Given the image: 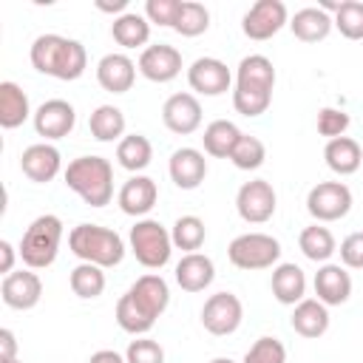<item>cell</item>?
I'll use <instances>...</instances> for the list:
<instances>
[{
  "label": "cell",
  "mask_w": 363,
  "mask_h": 363,
  "mask_svg": "<svg viewBox=\"0 0 363 363\" xmlns=\"http://www.w3.org/2000/svg\"><path fill=\"white\" fill-rule=\"evenodd\" d=\"M170 303V286L162 275L147 272L130 284V289L116 301V323L122 332L142 337L153 329L156 318L164 315Z\"/></svg>",
  "instance_id": "obj_1"
},
{
  "label": "cell",
  "mask_w": 363,
  "mask_h": 363,
  "mask_svg": "<svg viewBox=\"0 0 363 363\" xmlns=\"http://www.w3.org/2000/svg\"><path fill=\"white\" fill-rule=\"evenodd\" d=\"M272 88H275L272 60L264 54H250L235 68L233 108L247 119L261 116V113H267V108L272 102Z\"/></svg>",
  "instance_id": "obj_2"
},
{
  "label": "cell",
  "mask_w": 363,
  "mask_h": 363,
  "mask_svg": "<svg viewBox=\"0 0 363 363\" xmlns=\"http://www.w3.org/2000/svg\"><path fill=\"white\" fill-rule=\"evenodd\" d=\"M28 57H31V65L40 74L62 79V82L79 79L88 68L85 45L79 40H71V37H62V34H40L31 43Z\"/></svg>",
  "instance_id": "obj_3"
},
{
  "label": "cell",
  "mask_w": 363,
  "mask_h": 363,
  "mask_svg": "<svg viewBox=\"0 0 363 363\" xmlns=\"http://www.w3.org/2000/svg\"><path fill=\"white\" fill-rule=\"evenodd\" d=\"M65 187L74 190L88 207H105L113 199V167L105 156H77L68 162Z\"/></svg>",
  "instance_id": "obj_4"
},
{
  "label": "cell",
  "mask_w": 363,
  "mask_h": 363,
  "mask_svg": "<svg viewBox=\"0 0 363 363\" xmlns=\"http://www.w3.org/2000/svg\"><path fill=\"white\" fill-rule=\"evenodd\" d=\"M68 250L85 261V264H96L102 269L108 267H119L125 258V241L116 230L102 227V224H77L68 233Z\"/></svg>",
  "instance_id": "obj_5"
},
{
  "label": "cell",
  "mask_w": 363,
  "mask_h": 363,
  "mask_svg": "<svg viewBox=\"0 0 363 363\" xmlns=\"http://www.w3.org/2000/svg\"><path fill=\"white\" fill-rule=\"evenodd\" d=\"M60 241H62V221H60V216L45 213V216H37L26 227L17 252L28 269H45L57 261Z\"/></svg>",
  "instance_id": "obj_6"
},
{
  "label": "cell",
  "mask_w": 363,
  "mask_h": 363,
  "mask_svg": "<svg viewBox=\"0 0 363 363\" xmlns=\"http://www.w3.org/2000/svg\"><path fill=\"white\" fill-rule=\"evenodd\" d=\"M128 244L136 261L147 269H162L173 255L170 230L156 218H139L128 233Z\"/></svg>",
  "instance_id": "obj_7"
},
{
  "label": "cell",
  "mask_w": 363,
  "mask_h": 363,
  "mask_svg": "<svg viewBox=\"0 0 363 363\" xmlns=\"http://www.w3.org/2000/svg\"><path fill=\"white\" fill-rule=\"evenodd\" d=\"M227 258H230L233 267L247 269V272L269 269L281 258V244H278V238H272L267 233H241L230 241Z\"/></svg>",
  "instance_id": "obj_8"
},
{
  "label": "cell",
  "mask_w": 363,
  "mask_h": 363,
  "mask_svg": "<svg viewBox=\"0 0 363 363\" xmlns=\"http://www.w3.org/2000/svg\"><path fill=\"white\" fill-rule=\"evenodd\" d=\"M306 210L318 224L340 221L352 210V190L343 182H318L306 193Z\"/></svg>",
  "instance_id": "obj_9"
},
{
  "label": "cell",
  "mask_w": 363,
  "mask_h": 363,
  "mask_svg": "<svg viewBox=\"0 0 363 363\" xmlns=\"http://www.w3.org/2000/svg\"><path fill=\"white\" fill-rule=\"evenodd\" d=\"M278 196L267 179H252L244 182L235 193V210L247 224H264L275 216Z\"/></svg>",
  "instance_id": "obj_10"
},
{
  "label": "cell",
  "mask_w": 363,
  "mask_h": 363,
  "mask_svg": "<svg viewBox=\"0 0 363 363\" xmlns=\"http://www.w3.org/2000/svg\"><path fill=\"white\" fill-rule=\"evenodd\" d=\"M241 320H244V306L233 292H216L201 306V326L216 337L233 335L241 326Z\"/></svg>",
  "instance_id": "obj_11"
},
{
  "label": "cell",
  "mask_w": 363,
  "mask_h": 363,
  "mask_svg": "<svg viewBox=\"0 0 363 363\" xmlns=\"http://www.w3.org/2000/svg\"><path fill=\"white\" fill-rule=\"evenodd\" d=\"M284 26H289V11L281 0H258L247 9L244 20H241V31L244 37L264 43L269 37H275Z\"/></svg>",
  "instance_id": "obj_12"
},
{
  "label": "cell",
  "mask_w": 363,
  "mask_h": 363,
  "mask_svg": "<svg viewBox=\"0 0 363 363\" xmlns=\"http://www.w3.org/2000/svg\"><path fill=\"white\" fill-rule=\"evenodd\" d=\"M187 85L201 96H221L230 91L233 74L218 57H199L187 68Z\"/></svg>",
  "instance_id": "obj_13"
},
{
  "label": "cell",
  "mask_w": 363,
  "mask_h": 363,
  "mask_svg": "<svg viewBox=\"0 0 363 363\" xmlns=\"http://www.w3.org/2000/svg\"><path fill=\"white\" fill-rule=\"evenodd\" d=\"M0 298L9 309H17V312H28L40 303L43 298V281L34 269H14L9 275H3V284H0Z\"/></svg>",
  "instance_id": "obj_14"
},
{
  "label": "cell",
  "mask_w": 363,
  "mask_h": 363,
  "mask_svg": "<svg viewBox=\"0 0 363 363\" xmlns=\"http://www.w3.org/2000/svg\"><path fill=\"white\" fill-rule=\"evenodd\" d=\"M162 122L170 133L190 136L201 128V102L196 99V94H187V91L173 94L162 105Z\"/></svg>",
  "instance_id": "obj_15"
},
{
  "label": "cell",
  "mask_w": 363,
  "mask_h": 363,
  "mask_svg": "<svg viewBox=\"0 0 363 363\" xmlns=\"http://www.w3.org/2000/svg\"><path fill=\"white\" fill-rule=\"evenodd\" d=\"M74 125H77V111L65 99H45L34 111V130L45 142H57V139L68 136L74 130Z\"/></svg>",
  "instance_id": "obj_16"
},
{
  "label": "cell",
  "mask_w": 363,
  "mask_h": 363,
  "mask_svg": "<svg viewBox=\"0 0 363 363\" xmlns=\"http://www.w3.org/2000/svg\"><path fill=\"white\" fill-rule=\"evenodd\" d=\"M136 68L145 79L162 85V82H170L182 74V54H179V48H173L167 43H156V45L142 48Z\"/></svg>",
  "instance_id": "obj_17"
},
{
  "label": "cell",
  "mask_w": 363,
  "mask_h": 363,
  "mask_svg": "<svg viewBox=\"0 0 363 363\" xmlns=\"http://www.w3.org/2000/svg\"><path fill=\"white\" fill-rule=\"evenodd\" d=\"M156 199H159L156 182H153L150 176H142V173L130 176V179L119 187V196H116L119 210H122L125 216H133L136 221L145 218V216L156 207Z\"/></svg>",
  "instance_id": "obj_18"
},
{
  "label": "cell",
  "mask_w": 363,
  "mask_h": 363,
  "mask_svg": "<svg viewBox=\"0 0 363 363\" xmlns=\"http://www.w3.org/2000/svg\"><path fill=\"white\" fill-rule=\"evenodd\" d=\"M20 170L26 179H31L34 184H48L60 170H62V156L54 145L48 142H37L28 145L20 156Z\"/></svg>",
  "instance_id": "obj_19"
},
{
  "label": "cell",
  "mask_w": 363,
  "mask_h": 363,
  "mask_svg": "<svg viewBox=\"0 0 363 363\" xmlns=\"http://www.w3.org/2000/svg\"><path fill=\"white\" fill-rule=\"evenodd\" d=\"M312 286H315V295L323 306H340L352 295V275L346 272L343 264H329L326 261V264L318 267Z\"/></svg>",
  "instance_id": "obj_20"
},
{
  "label": "cell",
  "mask_w": 363,
  "mask_h": 363,
  "mask_svg": "<svg viewBox=\"0 0 363 363\" xmlns=\"http://www.w3.org/2000/svg\"><path fill=\"white\" fill-rule=\"evenodd\" d=\"M96 82L111 94H128L136 82V62L122 51H111L96 62Z\"/></svg>",
  "instance_id": "obj_21"
},
{
  "label": "cell",
  "mask_w": 363,
  "mask_h": 363,
  "mask_svg": "<svg viewBox=\"0 0 363 363\" xmlns=\"http://www.w3.org/2000/svg\"><path fill=\"white\" fill-rule=\"evenodd\" d=\"M167 173L179 190H196L207 176V159L196 147H179L170 153Z\"/></svg>",
  "instance_id": "obj_22"
},
{
  "label": "cell",
  "mask_w": 363,
  "mask_h": 363,
  "mask_svg": "<svg viewBox=\"0 0 363 363\" xmlns=\"http://www.w3.org/2000/svg\"><path fill=\"white\" fill-rule=\"evenodd\" d=\"M173 275L184 292H204L216 278V264L204 252H187L179 258Z\"/></svg>",
  "instance_id": "obj_23"
},
{
  "label": "cell",
  "mask_w": 363,
  "mask_h": 363,
  "mask_svg": "<svg viewBox=\"0 0 363 363\" xmlns=\"http://www.w3.org/2000/svg\"><path fill=\"white\" fill-rule=\"evenodd\" d=\"M269 286H272L275 301L284 303V306H295V303H301V301L306 298V275H303V269H301L298 264H292V261L278 264V267L272 269Z\"/></svg>",
  "instance_id": "obj_24"
},
{
  "label": "cell",
  "mask_w": 363,
  "mask_h": 363,
  "mask_svg": "<svg viewBox=\"0 0 363 363\" xmlns=\"http://www.w3.org/2000/svg\"><path fill=\"white\" fill-rule=\"evenodd\" d=\"M289 323L301 337L315 340L329 329V306H323L318 298H303L301 303H295Z\"/></svg>",
  "instance_id": "obj_25"
},
{
  "label": "cell",
  "mask_w": 363,
  "mask_h": 363,
  "mask_svg": "<svg viewBox=\"0 0 363 363\" xmlns=\"http://www.w3.org/2000/svg\"><path fill=\"white\" fill-rule=\"evenodd\" d=\"M332 28H335L332 14H326L320 6H306V9H301L289 17V31L301 43H320V40L329 37Z\"/></svg>",
  "instance_id": "obj_26"
},
{
  "label": "cell",
  "mask_w": 363,
  "mask_h": 363,
  "mask_svg": "<svg viewBox=\"0 0 363 363\" xmlns=\"http://www.w3.org/2000/svg\"><path fill=\"white\" fill-rule=\"evenodd\" d=\"M31 113V105H28V94L11 82V79H3L0 82V128L6 130H14L20 128Z\"/></svg>",
  "instance_id": "obj_27"
},
{
  "label": "cell",
  "mask_w": 363,
  "mask_h": 363,
  "mask_svg": "<svg viewBox=\"0 0 363 363\" xmlns=\"http://www.w3.org/2000/svg\"><path fill=\"white\" fill-rule=\"evenodd\" d=\"M323 159H326V167L337 176H352L360 170L363 164V150L360 145L352 139V136H337V139H329L326 147H323Z\"/></svg>",
  "instance_id": "obj_28"
},
{
  "label": "cell",
  "mask_w": 363,
  "mask_h": 363,
  "mask_svg": "<svg viewBox=\"0 0 363 363\" xmlns=\"http://www.w3.org/2000/svg\"><path fill=\"white\" fill-rule=\"evenodd\" d=\"M241 136H244V133L238 130L235 122H230V119H216V122H210V125L204 128L201 145H204V153H207V156H213V159H230Z\"/></svg>",
  "instance_id": "obj_29"
},
{
  "label": "cell",
  "mask_w": 363,
  "mask_h": 363,
  "mask_svg": "<svg viewBox=\"0 0 363 363\" xmlns=\"http://www.w3.org/2000/svg\"><path fill=\"white\" fill-rule=\"evenodd\" d=\"M111 34L113 40L122 45V48H147V40H150V23L145 14H136V11H125L119 17H113L111 23Z\"/></svg>",
  "instance_id": "obj_30"
},
{
  "label": "cell",
  "mask_w": 363,
  "mask_h": 363,
  "mask_svg": "<svg viewBox=\"0 0 363 363\" xmlns=\"http://www.w3.org/2000/svg\"><path fill=\"white\" fill-rule=\"evenodd\" d=\"M298 247H301V252H303L309 261H315V264H326V261L337 252V241H335L332 230L323 227V224H318V221L301 230Z\"/></svg>",
  "instance_id": "obj_31"
},
{
  "label": "cell",
  "mask_w": 363,
  "mask_h": 363,
  "mask_svg": "<svg viewBox=\"0 0 363 363\" xmlns=\"http://www.w3.org/2000/svg\"><path fill=\"white\" fill-rule=\"evenodd\" d=\"M88 130L96 142H122L125 136V113L116 105H99L88 116Z\"/></svg>",
  "instance_id": "obj_32"
},
{
  "label": "cell",
  "mask_w": 363,
  "mask_h": 363,
  "mask_svg": "<svg viewBox=\"0 0 363 363\" xmlns=\"http://www.w3.org/2000/svg\"><path fill=\"white\" fill-rule=\"evenodd\" d=\"M150 159H153V145H150V139L142 136V133H128V136H122V142L116 145V162H119V167L130 170L133 176H136L139 170H145V167L150 164Z\"/></svg>",
  "instance_id": "obj_33"
},
{
  "label": "cell",
  "mask_w": 363,
  "mask_h": 363,
  "mask_svg": "<svg viewBox=\"0 0 363 363\" xmlns=\"http://www.w3.org/2000/svg\"><path fill=\"white\" fill-rule=\"evenodd\" d=\"M68 284H71V292L82 301H94L105 292V269L96 267V264H85L79 261L71 275H68Z\"/></svg>",
  "instance_id": "obj_34"
},
{
  "label": "cell",
  "mask_w": 363,
  "mask_h": 363,
  "mask_svg": "<svg viewBox=\"0 0 363 363\" xmlns=\"http://www.w3.org/2000/svg\"><path fill=\"white\" fill-rule=\"evenodd\" d=\"M170 238H173V247L176 250H184L187 252H199L204 238H207V227L199 216H179L170 227Z\"/></svg>",
  "instance_id": "obj_35"
},
{
  "label": "cell",
  "mask_w": 363,
  "mask_h": 363,
  "mask_svg": "<svg viewBox=\"0 0 363 363\" xmlns=\"http://www.w3.org/2000/svg\"><path fill=\"white\" fill-rule=\"evenodd\" d=\"M207 28H210V11H207V6L199 3V0H184L182 3V11L176 17L173 31L182 34V37H199Z\"/></svg>",
  "instance_id": "obj_36"
},
{
  "label": "cell",
  "mask_w": 363,
  "mask_h": 363,
  "mask_svg": "<svg viewBox=\"0 0 363 363\" xmlns=\"http://www.w3.org/2000/svg\"><path fill=\"white\" fill-rule=\"evenodd\" d=\"M332 23H335V28L346 40H363V3L360 0H343V3H337Z\"/></svg>",
  "instance_id": "obj_37"
},
{
  "label": "cell",
  "mask_w": 363,
  "mask_h": 363,
  "mask_svg": "<svg viewBox=\"0 0 363 363\" xmlns=\"http://www.w3.org/2000/svg\"><path fill=\"white\" fill-rule=\"evenodd\" d=\"M264 159H267V147H264V142H261L258 136H252V133H244V136L238 139L233 156H230V162H233L238 170H258V167L264 164Z\"/></svg>",
  "instance_id": "obj_38"
},
{
  "label": "cell",
  "mask_w": 363,
  "mask_h": 363,
  "mask_svg": "<svg viewBox=\"0 0 363 363\" xmlns=\"http://www.w3.org/2000/svg\"><path fill=\"white\" fill-rule=\"evenodd\" d=\"M241 363H286V346L278 337L264 335L247 349Z\"/></svg>",
  "instance_id": "obj_39"
},
{
  "label": "cell",
  "mask_w": 363,
  "mask_h": 363,
  "mask_svg": "<svg viewBox=\"0 0 363 363\" xmlns=\"http://www.w3.org/2000/svg\"><path fill=\"white\" fill-rule=\"evenodd\" d=\"M125 360L128 363H164V349L153 337H136L128 343Z\"/></svg>",
  "instance_id": "obj_40"
},
{
  "label": "cell",
  "mask_w": 363,
  "mask_h": 363,
  "mask_svg": "<svg viewBox=\"0 0 363 363\" xmlns=\"http://www.w3.org/2000/svg\"><path fill=\"white\" fill-rule=\"evenodd\" d=\"M182 3L184 0H147L145 3V17H147V23H156L162 28H173L176 17L182 11Z\"/></svg>",
  "instance_id": "obj_41"
},
{
  "label": "cell",
  "mask_w": 363,
  "mask_h": 363,
  "mask_svg": "<svg viewBox=\"0 0 363 363\" xmlns=\"http://www.w3.org/2000/svg\"><path fill=\"white\" fill-rule=\"evenodd\" d=\"M349 113L340 108H320L318 111V133L326 139H337L349 130Z\"/></svg>",
  "instance_id": "obj_42"
},
{
  "label": "cell",
  "mask_w": 363,
  "mask_h": 363,
  "mask_svg": "<svg viewBox=\"0 0 363 363\" xmlns=\"http://www.w3.org/2000/svg\"><path fill=\"white\" fill-rule=\"evenodd\" d=\"M340 264L346 269H363V233H349L340 241Z\"/></svg>",
  "instance_id": "obj_43"
},
{
  "label": "cell",
  "mask_w": 363,
  "mask_h": 363,
  "mask_svg": "<svg viewBox=\"0 0 363 363\" xmlns=\"http://www.w3.org/2000/svg\"><path fill=\"white\" fill-rule=\"evenodd\" d=\"M17 360V337L11 329H0V363Z\"/></svg>",
  "instance_id": "obj_44"
},
{
  "label": "cell",
  "mask_w": 363,
  "mask_h": 363,
  "mask_svg": "<svg viewBox=\"0 0 363 363\" xmlns=\"http://www.w3.org/2000/svg\"><path fill=\"white\" fill-rule=\"evenodd\" d=\"M14 255H17V252H14V247L3 238V241H0V272H3V275L14 272Z\"/></svg>",
  "instance_id": "obj_45"
},
{
  "label": "cell",
  "mask_w": 363,
  "mask_h": 363,
  "mask_svg": "<svg viewBox=\"0 0 363 363\" xmlns=\"http://www.w3.org/2000/svg\"><path fill=\"white\" fill-rule=\"evenodd\" d=\"M88 363H128V360H125V354H119L113 349H99L88 357Z\"/></svg>",
  "instance_id": "obj_46"
},
{
  "label": "cell",
  "mask_w": 363,
  "mask_h": 363,
  "mask_svg": "<svg viewBox=\"0 0 363 363\" xmlns=\"http://www.w3.org/2000/svg\"><path fill=\"white\" fill-rule=\"evenodd\" d=\"M96 9H99V11H108V14H116V11H119V14H125V11H128V0H113V3L99 0V3H96Z\"/></svg>",
  "instance_id": "obj_47"
},
{
  "label": "cell",
  "mask_w": 363,
  "mask_h": 363,
  "mask_svg": "<svg viewBox=\"0 0 363 363\" xmlns=\"http://www.w3.org/2000/svg\"><path fill=\"white\" fill-rule=\"evenodd\" d=\"M210 363H235V360H233V357H213Z\"/></svg>",
  "instance_id": "obj_48"
},
{
  "label": "cell",
  "mask_w": 363,
  "mask_h": 363,
  "mask_svg": "<svg viewBox=\"0 0 363 363\" xmlns=\"http://www.w3.org/2000/svg\"><path fill=\"white\" fill-rule=\"evenodd\" d=\"M9 363H23V360H20V357H17V360H9Z\"/></svg>",
  "instance_id": "obj_49"
}]
</instances>
